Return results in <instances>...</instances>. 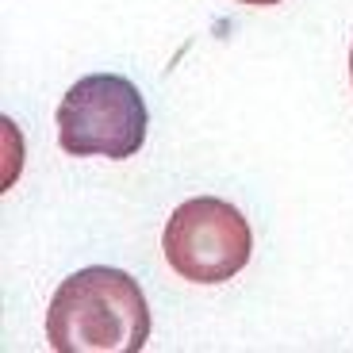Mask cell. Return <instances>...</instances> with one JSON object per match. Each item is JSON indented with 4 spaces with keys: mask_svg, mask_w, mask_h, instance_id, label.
Here are the masks:
<instances>
[{
    "mask_svg": "<svg viewBox=\"0 0 353 353\" xmlns=\"http://www.w3.org/2000/svg\"><path fill=\"white\" fill-rule=\"evenodd\" d=\"M161 250L176 276L192 284H223L250 265L254 230L230 200L192 196L169 215Z\"/></svg>",
    "mask_w": 353,
    "mask_h": 353,
    "instance_id": "3957f363",
    "label": "cell"
},
{
    "mask_svg": "<svg viewBox=\"0 0 353 353\" xmlns=\"http://www.w3.org/2000/svg\"><path fill=\"white\" fill-rule=\"evenodd\" d=\"M58 142L70 158H134L150 131L139 85L123 73H88L58 104Z\"/></svg>",
    "mask_w": 353,
    "mask_h": 353,
    "instance_id": "7a4b0ae2",
    "label": "cell"
},
{
    "mask_svg": "<svg viewBox=\"0 0 353 353\" xmlns=\"http://www.w3.org/2000/svg\"><path fill=\"white\" fill-rule=\"evenodd\" d=\"M46 342L58 353H139L150 342V303L131 273L88 265L70 273L46 307Z\"/></svg>",
    "mask_w": 353,
    "mask_h": 353,
    "instance_id": "6da1fadb",
    "label": "cell"
},
{
    "mask_svg": "<svg viewBox=\"0 0 353 353\" xmlns=\"http://www.w3.org/2000/svg\"><path fill=\"white\" fill-rule=\"evenodd\" d=\"M350 81H353V46H350Z\"/></svg>",
    "mask_w": 353,
    "mask_h": 353,
    "instance_id": "5b68a950",
    "label": "cell"
},
{
    "mask_svg": "<svg viewBox=\"0 0 353 353\" xmlns=\"http://www.w3.org/2000/svg\"><path fill=\"white\" fill-rule=\"evenodd\" d=\"M239 4H254V8H273V4H284V0H239Z\"/></svg>",
    "mask_w": 353,
    "mask_h": 353,
    "instance_id": "277c9868",
    "label": "cell"
}]
</instances>
